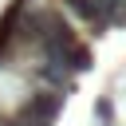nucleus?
Listing matches in <instances>:
<instances>
[{"label":"nucleus","instance_id":"nucleus-1","mask_svg":"<svg viewBox=\"0 0 126 126\" xmlns=\"http://www.w3.org/2000/svg\"><path fill=\"white\" fill-rule=\"evenodd\" d=\"M55 110H59V94L39 91V94H32V102L20 110V122H28V126H47V122L55 118Z\"/></svg>","mask_w":126,"mask_h":126},{"label":"nucleus","instance_id":"nucleus-2","mask_svg":"<svg viewBox=\"0 0 126 126\" xmlns=\"http://www.w3.org/2000/svg\"><path fill=\"white\" fill-rule=\"evenodd\" d=\"M87 24H106V16H110V8H106V0H67Z\"/></svg>","mask_w":126,"mask_h":126}]
</instances>
